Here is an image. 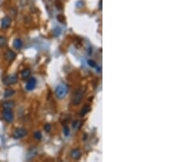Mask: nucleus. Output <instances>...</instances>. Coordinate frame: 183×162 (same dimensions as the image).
<instances>
[{"label":"nucleus","instance_id":"1","mask_svg":"<svg viewBox=\"0 0 183 162\" xmlns=\"http://www.w3.org/2000/svg\"><path fill=\"white\" fill-rule=\"evenodd\" d=\"M68 92V86L64 83H60L56 88V95L59 99H63Z\"/></svg>","mask_w":183,"mask_h":162},{"label":"nucleus","instance_id":"2","mask_svg":"<svg viewBox=\"0 0 183 162\" xmlns=\"http://www.w3.org/2000/svg\"><path fill=\"white\" fill-rule=\"evenodd\" d=\"M84 95V91L83 89H78L75 92L72 97V103L73 105H79L81 103Z\"/></svg>","mask_w":183,"mask_h":162},{"label":"nucleus","instance_id":"3","mask_svg":"<svg viewBox=\"0 0 183 162\" xmlns=\"http://www.w3.org/2000/svg\"><path fill=\"white\" fill-rule=\"evenodd\" d=\"M18 78L16 75H7L5 76L3 79V83L6 85H12V84H15L16 83H17Z\"/></svg>","mask_w":183,"mask_h":162},{"label":"nucleus","instance_id":"4","mask_svg":"<svg viewBox=\"0 0 183 162\" xmlns=\"http://www.w3.org/2000/svg\"><path fill=\"white\" fill-rule=\"evenodd\" d=\"M27 135V130L23 128H18L13 133V137L15 139H21Z\"/></svg>","mask_w":183,"mask_h":162},{"label":"nucleus","instance_id":"5","mask_svg":"<svg viewBox=\"0 0 183 162\" xmlns=\"http://www.w3.org/2000/svg\"><path fill=\"white\" fill-rule=\"evenodd\" d=\"M3 119L8 123H11L13 120V113L12 109H4L3 111Z\"/></svg>","mask_w":183,"mask_h":162},{"label":"nucleus","instance_id":"6","mask_svg":"<svg viewBox=\"0 0 183 162\" xmlns=\"http://www.w3.org/2000/svg\"><path fill=\"white\" fill-rule=\"evenodd\" d=\"M36 85H37V80L34 77H32L28 80V82L26 83V86H25V88H26L27 91H32V90L34 89V88H35Z\"/></svg>","mask_w":183,"mask_h":162},{"label":"nucleus","instance_id":"7","mask_svg":"<svg viewBox=\"0 0 183 162\" xmlns=\"http://www.w3.org/2000/svg\"><path fill=\"white\" fill-rule=\"evenodd\" d=\"M11 22H12V20L10 17H5L2 19V21H1V27L2 29H7L9 26H10V25H11Z\"/></svg>","mask_w":183,"mask_h":162},{"label":"nucleus","instance_id":"8","mask_svg":"<svg viewBox=\"0 0 183 162\" xmlns=\"http://www.w3.org/2000/svg\"><path fill=\"white\" fill-rule=\"evenodd\" d=\"M16 52L12 51V50H8L6 53H5V58H6V60H7L10 62L14 61L15 59H16Z\"/></svg>","mask_w":183,"mask_h":162},{"label":"nucleus","instance_id":"9","mask_svg":"<svg viewBox=\"0 0 183 162\" xmlns=\"http://www.w3.org/2000/svg\"><path fill=\"white\" fill-rule=\"evenodd\" d=\"M74 160H79L81 156V152L79 149H73L71 151V155H70Z\"/></svg>","mask_w":183,"mask_h":162},{"label":"nucleus","instance_id":"10","mask_svg":"<svg viewBox=\"0 0 183 162\" xmlns=\"http://www.w3.org/2000/svg\"><path fill=\"white\" fill-rule=\"evenodd\" d=\"M13 46L14 48L17 49V50H20V49H21V48L23 47V42L21 38H15L14 41H13Z\"/></svg>","mask_w":183,"mask_h":162},{"label":"nucleus","instance_id":"11","mask_svg":"<svg viewBox=\"0 0 183 162\" xmlns=\"http://www.w3.org/2000/svg\"><path fill=\"white\" fill-rule=\"evenodd\" d=\"M14 106H15V103L14 102H12V101H7L3 103V107L4 109H12Z\"/></svg>","mask_w":183,"mask_h":162},{"label":"nucleus","instance_id":"12","mask_svg":"<svg viewBox=\"0 0 183 162\" xmlns=\"http://www.w3.org/2000/svg\"><path fill=\"white\" fill-rule=\"evenodd\" d=\"M30 70L29 69H24V70H23L21 71V76L22 78L24 79V80H26V79H28L29 76H30Z\"/></svg>","mask_w":183,"mask_h":162},{"label":"nucleus","instance_id":"13","mask_svg":"<svg viewBox=\"0 0 183 162\" xmlns=\"http://www.w3.org/2000/svg\"><path fill=\"white\" fill-rule=\"evenodd\" d=\"M90 106H89V105H86V106H83V108L81 109V116H84V115H86L87 113L90 111Z\"/></svg>","mask_w":183,"mask_h":162},{"label":"nucleus","instance_id":"14","mask_svg":"<svg viewBox=\"0 0 183 162\" xmlns=\"http://www.w3.org/2000/svg\"><path fill=\"white\" fill-rule=\"evenodd\" d=\"M13 94H15V91L13 89H7L6 91L4 92L3 96L5 97H9L12 96Z\"/></svg>","mask_w":183,"mask_h":162},{"label":"nucleus","instance_id":"15","mask_svg":"<svg viewBox=\"0 0 183 162\" xmlns=\"http://www.w3.org/2000/svg\"><path fill=\"white\" fill-rule=\"evenodd\" d=\"M7 43V38L4 36H0V48H3L6 45Z\"/></svg>","mask_w":183,"mask_h":162},{"label":"nucleus","instance_id":"16","mask_svg":"<svg viewBox=\"0 0 183 162\" xmlns=\"http://www.w3.org/2000/svg\"><path fill=\"white\" fill-rule=\"evenodd\" d=\"M81 121L76 120V121H74V122H73V124H72V128H73V129H79V128L81 127Z\"/></svg>","mask_w":183,"mask_h":162},{"label":"nucleus","instance_id":"17","mask_svg":"<svg viewBox=\"0 0 183 162\" xmlns=\"http://www.w3.org/2000/svg\"><path fill=\"white\" fill-rule=\"evenodd\" d=\"M33 137H34V138L35 139H37V140H41V138H42V134H41V132L40 131H37V132H35L34 133V135H33Z\"/></svg>","mask_w":183,"mask_h":162},{"label":"nucleus","instance_id":"18","mask_svg":"<svg viewBox=\"0 0 183 162\" xmlns=\"http://www.w3.org/2000/svg\"><path fill=\"white\" fill-rule=\"evenodd\" d=\"M44 129H45V131H46L47 133H49V132L51 131V125L50 124L45 125V126H44Z\"/></svg>","mask_w":183,"mask_h":162},{"label":"nucleus","instance_id":"19","mask_svg":"<svg viewBox=\"0 0 183 162\" xmlns=\"http://www.w3.org/2000/svg\"><path fill=\"white\" fill-rule=\"evenodd\" d=\"M69 132H70V130H69V129L67 126L63 127V134H64V135H65L66 137H68L69 135Z\"/></svg>","mask_w":183,"mask_h":162},{"label":"nucleus","instance_id":"20","mask_svg":"<svg viewBox=\"0 0 183 162\" xmlns=\"http://www.w3.org/2000/svg\"><path fill=\"white\" fill-rule=\"evenodd\" d=\"M88 64L90 67H96V62L95 61H93V60H89Z\"/></svg>","mask_w":183,"mask_h":162},{"label":"nucleus","instance_id":"21","mask_svg":"<svg viewBox=\"0 0 183 162\" xmlns=\"http://www.w3.org/2000/svg\"><path fill=\"white\" fill-rule=\"evenodd\" d=\"M55 32H56V34H55L56 36L60 35V32H61V31H60V28H56L55 30H54V33H55Z\"/></svg>","mask_w":183,"mask_h":162},{"label":"nucleus","instance_id":"22","mask_svg":"<svg viewBox=\"0 0 183 162\" xmlns=\"http://www.w3.org/2000/svg\"><path fill=\"white\" fill-rule=\"evenodd\" d=\"M83 4H84V3H83L82 1H78V2L77 3V7H81L83 6Z\"/></svg>","mask_w":183,"mask_h":162},{"label":"nucleus","instance_id":"23","mask_svg":"<svg viewBox=\"0 0 183 162\" xmlns=\"http://www.w3.org/2000/svg\"><path fill=\"white\" fill-rule=\"evenodd\" d=\"M96 71H97L98 73L101 72V67H97V68H96Z\"/></svg>","mask_w":183,"mask_h":162},{"label":"nucleus","instance_id":"24","mask_svg":"<svg viewBox=\"0 0 183 162\" xmlns=\"http://www.w3.org/2000/svg\"><path fill=\"white\" fill-rule=\"evenodd\" d=\"M101 6H102V2L100 1V2H99V8H100V9H101Z\"/></svg>","mask_w":183,"mask_h":162}]
</instances>
